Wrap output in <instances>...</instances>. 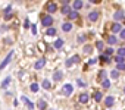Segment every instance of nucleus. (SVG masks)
<instances>
[{"label":"nucleus","mask_w":125,"mask_h":110,"mask_svg":"<svg viewBox=\"0 0 125 110\" xmlns=\"http://www.w3.org/2000/svg\"><path fill=\"white\" fill-rule=\"evenodd\" d=\"M41 24H43V27H51V24H53V18L50 16V15H46V16H43V19H41Z\"/></svg>","instance_id":"obj_1"},{"label":"nucleus","mask_w":125,"mask_h":110,"mask_svg":"<svg viewBox=\"0 0 125 110\" xmlns=\"http://www.w3.org/2000/svg\"><path fill=\"white\" fill-rule=\"evenodd\" d=\"M46 10H47L49 13H55V12L58 10V5H56L55 2H49V3L46 5Z\"/></svg>","instance_id":"obj_2"},{"label":"nucleus","mask_w":125,"mask_h":110,"mask_svg":"<svg viewBox=\"0 0 125 110\" xmlns=\"http://www.w3.org/2000/svg\"><path fill=\"white\" fill-rule=\"evenodd\" d=\"M99 16H100V12L99 10H91L90 15H88V19H90L91 22H96L99 19Z\"/></svg>","instance_id":"obj_3"},{"label":"nucleus","mask_w":125,"mask_h":110,"mask_svg":"<svg viewBox=\"0 0 125 110\" xmlns=\"http://www.w3.org/2000/svg\"><path fill=\"white\" fill-rule=\"evenodd\" d=\"M78 62H80V56H77V54H75V56H72L71 59H68V60L65 62V65L69 68V66H72L74 63H78Z\"/></svg>","instance_id":"obj_4"},{"label":"nucleus","mask_w":125,"mask_h":110,"mask_svg":"<svg viewBox=\"0 0 125 110\" xmlns=\"http://www.w3.org/2000/svg\"><path fill=\"white\" fill-rule=\"evenodd\" d=\"M62 93H63L65 96H71V94H72V85H71V84L63 85V88H62Z\"/></svg>","instance_id":"obj_5"},{"label":"nucleus","mask_w":125,"mask_h":110,"mask_svg":"<svg viewBox=\"0 0 125 110\" xmlns=\"http://www.w3.org/2000/svg\"><path fill=\"white\" fill-rule=\"evenodd\" d=\"M12 54H13V53H12V51H10V53H9V54H7V56H6V59H5V60H3V62H2V63H0V69H2V70H3V69H5V68H6V65H7V63H9V62H10V59H12Z\"/></svg>","instance_id":"obj_6"},{"label":"nucleus","mask_w":125,"mask_h":110,"mask_svg":"<svg viewBox=\"0 0 125 110\" xmlns=\"http://www.w3.org/2000/svg\"><path fill=\"white\" fill-rule=\"evenodd\" d=\"M44 65H46V59H38L37 62H35L34 68H35V69H41V68H43Z\"/></svg>","instance_id":"obj_7"},{"label":"nucleus","mask_w":125,"mask_h":110,"mask_svg":"<svg viewBox=\"0 0 125 110\" xmlns=\"http://www.w3.org/2000/svg\"><path fill=\"white\" fill-rule=\"evenodd\" d=\"M113 103H115V98H113V97H110V96L104 98V104L108 106V107H112V106H113Z\"/></svg>","instance_id":"obj_8"},{"label":"nucleus","mask_w":125,"mask_h":110,"mask_svg":"<svg viewBox=\"0 0 125 110\" xmlns=\"http://www.w3.org/2000/svg\"><path fill=\"white\" fill-rule=\"evenodd\" d=\"M124 18V12L122 10H116L115 13H113V19L115 21H119V19H122Z\"/></svg>","instance_id":"obj_9"},{"label":"nucleus","mask_w":125,"mask_h":110,"mask_svg":"<svg viewBox=\"0 0 125 110\" xmlns=\"http://www.w3.org/2000/svg\"><path fill=\"white\" fill-rule=\"evenodd\" d=\"M78 100H80V103H82V104H85V103L88 101V94H85V93H82V94L80 96V98H78Z\"/></svg>","instance_id":"obj_10"},{"label":"nucleus","mask_w":125,"mask_h":110,"mask_svg":"<svg viewBox=\"0 0 125 110\" xmlns=\"http://www.w3.org/2000/svg\"><path fill=\"white\" fill-rule=\"evenodd\" d=\"M37 107H38L40 110H46V109H47V103H46L44 100H40V101L37 103Z\"/></svg>","instance_id":"obj_11"},{"label":"nucleus","mask_w":125,"mask_h":110,"mask_svg":"<svg viewBox=\"0 0 125 110\" xmlns=\"http://www.w3.org/2000/svg\"><path fill=\"white\" fill-rule=\"evenodd\" d=\"M62 76H63V75H62V72H60V70H56L55 73H53V79H55V81H60Z\"/></svg>","instance_id":"obj_12"},{"label":"nucleus","mask_w":125,"mask_h":110,"mask_svg":"<svg viewBox=\"0 0 125 110\" xmlns=\"http://www.w3.org/2000/svg\"><path fill=\"white\" fill-rule=\"evenodd\" d=\"M12 7L10 6H7L6 7V10H5V19H10V18H12Z\"/></svg>","instance_id":"obj_13"},{"label":"nucleus","mask_w":125,"mask_h":110,"mask_svg":"<svg viewBox=\"0 0 125 110\" xmlns=\"http://www.w3.org/2000/svg\"><path fill=\"white\" fill-rule=\"evenodd\" d=\"M62 29H63L65 32H69L71 29H72V24H69V22H65V24L62 25Z\"/></svg>","instance_id":"obj_14"},{"label":"nucleus","mask_w":125,"mask_h":110,"mask_svg":"<svg viewBox=\"0 0 125 110\" xmlns=\"http://www.w3.org/2000/svg\"><path fill=\"white\" fill-rule=\"evenodd\" d=\"M21 100H22V101L27 104V107H28V109H34V104H32V103H31V101H29L27 97H21Z\"/></svg>","instance_id":"obj_15"},{"label":"nucleus","mask_w":125,"mask_h":110,"mask_svg":"<svg viewBox=\"0 0 125 110\" xmlns=\"http://www.w3.org/2000/svg\"><path fill=\"white\" fill-rule=\"evenodd\" d=\"M68 18H69V19H77V18H78V12L77 10H71L68 13Z\"/></svg>","instance_id":"obj_16"},{"label":"nucleus","mask_w":125,"mask_h":110,"mask_svg":"<svg viewBox=\"0 0 125 110\" xmlns=\"http://www.w3.org/2000/svg\"><path fill=\"white\" fill-rule=\"evenodd\" d=\"M82 7V2H81V0H75V2H74V10H80Z\"/></svg>","instance_id":"obj_17"},{"label":"nucleus","mask_w":125,"mask_h":110,"mask_svg":"<svg viewBox=\"0 0 125 110\" xmlns=\"http://www.w3.org/2000/svg\"><path fill=\"white\" fill-rule=\"evenodd\" d=\"M56 34V28H51V27H49V29L46 31V35H49V37H53Z\"/></svg>","instance_id":"obj_18"},{"label":"nucleus","mask_w":125,"mask_h":110,"mask_svg":"<svg viewBox=\"0 0 125 110\" xmlns=\"http://www.w3.org/2000/svg\"><path fill=\"white\" fill-rule=\"evenodd\" d=\"M121 24H113L112 25V32H121Z\"/></svg>","instance_id":"obj_19"},{"label":"nucleus","mask_w":125,"mask_h":110,"mask_svg":"<svg viewBox=\"0 0 125 110\" xmlns=\"http://www.w3.org/2000/svg\"><path fill=\"white\" fill-rule=\"evenodd\" d=\"M116 41H118V40H116L115 35H109V37H108V43H109V44H116Z\"/></svg>","instance_id":"obj_20"},{"label":"nucleus","mask_w":125,"mask_h":110,"mask_svg":"<svg viewBox=\"0 0 125 110\" xmlns=\"http://www.w3.org/2000/svg\"><path fill=\"white\" fill-rule=\"evenodd\" d=\"M62 46H63V40H62V38H58L56 43H55V47H56V48H60Z\"/></svg>","instance_id":"obj_21"},{"label":"nucleus","mask_w":125,"mask_h":110,"mask_svg":"<svg viewBox=\"0 0 125 110\" xmlns=\"http://www.w3.org/2000/svg\"><path fill=\"white\" fill-rule=\"evenodd\" d=\"M41 85H43V88H44V89H50V87H51V84H50V82H49L47 79H44Z\"/></svg>","instance_id":"obj_22"},{"label":"nucleus","mask_w":125,"mask_h":110,"mask_svg":"<svg viewBox=\"0 0 125 110\" xmlns=\"http://www.w3.org/2000/svg\"><path fill=\"white\" fill-rule=\"evenodd\" d=\"M99 59H100L102 62H106V63H109V62H110V59L108 57V54H102V56H100Z\"/></svg>","instance_id":"obj_23"},{"label":"nucleus","mask_w":125,"mask_h":110,"mask_svg":"<svg viewBox=\"0 0 125 110\" xmlns=\"http://www.w3.org/2000/svg\"><path fill=\"white\" fill-rule=\"evenodd\" d=\"M102 85H103V88H109L110 87V81L109 79H103L102 81Z\"/></svg>","instance_id":"obj_24"},{"label":"nucleus","mask_w":125,"mask_h":110,"mask_svg":"<svg viewBox=\"0 0 125 110\" xmlns=\"http://www.w3.org/2000/svg\"><path fill=\"white\" fill-rule=\"evenodd\" d=\"M69 12H71L69 6H68V5H63V7H62V13H63V15H68Z\"/></svg>","instance_id":"obj_25"},{"label":"nucleus","mask_w":125,"mask_h":110,"mask_svg":"<svg viewBox=\"0 0 125 110\" xmlns=\"http://www.w3.org/2000/svg\"><path fill=\"white\" fill-rule=\"evenodd\" d=\"M115 62L116 63H124V56H119V54H118V56L115 57Z\"/></svg>","instance_id":"obj_26"},{"label":"nucleus","mask_w":125,"mask_h":110,"mask_svg":"<svg viewBox=\"0 0 125 110\" xmlns=\"http://www.w3.org/2000/svg\"><path fill=\"white\" fill-rule=\"evenodd\" d=\"M94 100L96 101H100L102 100V93H99V91H97V93H94Z\"/></svg>","instance_id":"obj_27"},{"label":"nucleus","mask_w":125,"mask_h":110,"mask_svg":"<svg viewBox=\"0 0 125 110\" xmlns=\"http://www.w3.org/2000/svg\"><path fill=\"white\" fill-rule=\"evenodd\" d=\"M84 53L90 54V53H91V46H84Z\"/></svg>","instance_id":"obj_28"},{"label":"nucleus","mask_w":125,"mask_h":110,"mask_svg":"<svg viewBox=\"0 0 125 110\" xmlns=\"http://www.w3.org/2000/svg\"><path fill=\"white\" fill-rule=\"evenodd\" d=\"M110 76H112V78H118V76H119V72H118V69L112 70V73H110Z\"/></svg>","instance_id":"obj_29"},{"label":"nucleus","mask_w":125,"mask_h":110,"mask_svg":"<svg viewBox=\"0 0 125 110\" xmlns=\"http://www.w3.org/2000/svg\"><path fill=\"white\" fill-rule=\"evenodd\" d=\"M31 91L37 93V91H38V85H37V84H31Z\"/></svg>","instance_id":"obj_30"},{"label":"nucleus","mask_w":125,"mask_h":110,"mask_svg":"<svg viewBox=\"0 0 125 110\" xmlns=\"http://www.w3.org/2000/svg\"><path fill=\"white\" fill-rule=\"evenodd\" d=\"M116 69H118V70H124V69H125V63H118V65H116Z\"/></svg>","instance_id":"obj_31"},{"label":"nucleus","mask_w":125,"mask_h":110,"mask_svg":"<svg viewBox=\"0 0 125 110\" xmlns=\"http://www.w3.org/2000/svg\"><path fill=\"white\" fill-rule=\"evenodd\" d=\"M118 54H119V56H125V47H121L118 50Z\"/></svg>","instance_id":"obj_32"},{"label":"nucleus","mask_w":125,"mask_h":110,"mask_svg":"<svg viewBox=\"0 0 125 110\" xmlns=\"http://www.w3.org/2000/svg\"><path fill=\"white\" fill-rule=\"evenodd\" d=\"M96 47H97L99 50H103V41H97V43H96Z\"/></svg>","instance_id":"obj_33"},{"label":"nucleus","mask_w":125,"mask_h":110,"mask_svg":"<svg viewBox=\"0 0 125 110\" xmlns=\"http://www.w3.org/2000/svg\"><path fill=\"white\" fill-rule=\"evenodd\" d=\"M9 82H10V78L7 76V78H6V79L3 81V84H2V87H7V84H9Z\"/></svg>","instance_id":"obj_34"},{"label":"nucleus","mask_w":125,"mask_h":110,"mask_svg":"<svg viewBox=\"0 0 125 110\" xmlns=\"http://www.w3.org/2000/svg\"><path fill=\"white\" fill-rule=\"evenodd\" d=\"M77 84H78V87H85V82H84L82 79H78V81H77Z\"/></svg>","instance_id":"obj_35"},{"label":"nucleus","mask_w":125,"mask_h":110,"mask_svg":"<svg viewBox=\"0 0 125 110\" xmlns=\"http://www.w3.org/2000/svg\"><path fill=\"white\" fill-rule=\"evenodd\" d=\"M85 41V37L84 35H78V43H84Z\"/></svg>","instance_id":"obj_36"},{"label":"nucleus","mask_w":125,"mask_h":110,"mask_svg":"<svg viewBox=\"0 0 125 110\" xmlns=\"http://www.w3.org/2000/svg\"><path fill=\"white\" fill-rule=\"evenodd\" d=\"M31 29H32V34L35 35V34H37V27H35L34 24H32V27H31Z\"/></svg>","instance_id":"obj_37"},{"label":"nucleus","mask_w":125,"mask_h":110,"mask_svg":"<svg viewBox=\"0 0 125 110\" xmlns=\"http://www.w3.org/2000/svg\"><path fill=\"white\" fill-rule=\"evenodd\" d=\"M112 53H113L112 48H106V54H108V56H109V54H112Z\"/></svg>","instance_id":"obj_38"},{"label":"nucleus","mask_w":125,"mask_h":110,"mask_svg":"<svg viewBox=\"0 0 125 110\" xmlns=\"http://www.w3.org/2000/svg\"><path fill=\"white\" fill-rule=\"evenodd\" d=\"M106 76V70H100V78H104Z\"/></svg>","instance_id":"obj_39"},{"label":"nucleus","mask_w":125,"mask_h":110,"mask_svg":"<svg viewBox=\"0 0 125 110\" xmlns=\"http://www.w3.org/2000/svg\"><path fill=\"white\" fill-rule=\"evenodd\" d=\"M96 62H97L96 59H90V60H88V65H94Z\"/></svg>","instance_id":"obj_40"},{"label":"nucleus","mask_w":125,"mask_h":110,"mask_svg":"<svg viewBox=\"0 0 125 110\" xmlns=\"http://www.w3.org/2000/svg\"><path fill=\"white\" fill-rule=\"evenodd\" d=\"M121 38H124V40H125V29H122V31H121Z\"/></svg>","instance_id":"obj_41"},{"label":"nucleus","mask_w":125,"mask_h":110,"mask_svg":"<svg viewBox=\"0 0 125 110\" xmlns=\"http://www.w3.org/2000/svg\"><path fill=\"white\" fill-rule=\"evenodd\" d=\"M24 27H25V28H28V27H29V21H28V19H25V24H24Z\"/></svg>","instance_id":"obj_42"},{"label":"nucleus","mask_w":125,"mask_h":110,"mask_svg":"<svg viewBox=\"0 0 125 110\" xmlns=\"http://www.w3.org/2000/svg\"><path fill=\"white\" fill-rule=\"evenodd\" d=\"M100 0H90V3H99Z\"/></svg>","instance_id":"obj_43"},{"label":"nucleus","mask_w":125,"mask_h":110,"mask_svg":"<svg viewBox=\"0 0 125 110\" xmlns=\"http://www.w3.org/2000/svg\"><path fill=\"white\" fill-rule=\"evenodd\" d=\"M62 3H63V5H68V3H69V0H62Z\"/></svg>","instance_id":"obj_44"},{"label":"nucleus","mask_w":125,"mask_h":110,"mask_svg":"<svg viewBox=\"0 0 125 110\" xmlns=\"http://www.w3.org/2000/svg\"><path fill=\"white\" fill-rule=\"evenodd\" d=\"M124 93H125V88H124Z\"/></svg>","instance_id":"obj_45"}]
</instances>
